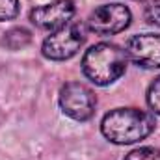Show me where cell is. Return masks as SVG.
Instances as JSON below:
<instances>
[{
    "mask_svg": "<svg viewBox=\"0 0 160 160\" xmlns=\"http://www.w3.org/2000/svg\"><path fill=\"white\" fill-rule=\"evenodd\" d=\"M155 116L140 108H116L101 121L102 136L116 145L142 142L155 130Z\"/></svg>",
    "mask_w": 160,
    "mask_h": 160,
    "instance_id": "1",
    "label": "cell"
},
{
    "mask_svg": "<svg viewBox=\"0 0 160 160\" xmlns=\"http://www.w3.org/2000/svg\"><path fill=\"white\" fill-rule=\"evenodd\" d=\"M128 56L114 43H97L89 47L82 58V71L86 78L97 86H110L127 71Z\"/></svg>",
    "mask_w": 160,
    "mask_h": 160,
    "instance_id": "2",
    "label": "cell"
},
{
    "mask_svg": "<svg viewBox=\"0 0 160 160\" xmlns=\"http://www.w3.org/2000/svg\"><path fill=\"white\" fill-rule=\"evenodd\" d=\"M84 24L80 22H67L65 26L54 30L41 45V52L47 60L52 62H63L73 58L84 45Z\"/></svg>",
    "mask_w": 160,
    "mask_h": 160,
    "instance_id": "3",
    "label": "cell"
},
{
    "mask_svg": "<svg viewBox=\"0 0 160 160\" xmlns=\"http://www.w3.org/2000/svg\"><path fill=\"white\" fill-rule=\"evenodd\" d=\"M58 101H60L62 112L75 121L91 119L97 106L95 93L80 82H67L65 86H62Z\"/></svg>",
    "mask_w": 160,
    "mask_h": 160,
    "instance_id": "4",
    "label": "cell"
},
{
    "mask_svg": "<svg viewBox=\"0 0 160 160\" xmlns=\"http://www.w3.org/2000/svg\"><path fill=\"white\" fill-rule=\"evenodd\" d=\"M130 19L132 13L125 4H104L89 13L88 28L99 36H114L128 28Z\"/></svg>",
    "mask_w": 160,
    "mask_h": 160,
    "instance_id": "5",
    "label": "cell"
},
{
    "mask_svg": "<svg viewBox=\"0 0 160 160\" xmlns=\"http://www.w3.org/2000/svg\"><path fill=\"white\" fill-rule=\"evenodd\" d=\"M75 2L73 0H52L48 4L38 6L30 11V21L43 30H58L62 26H65L67 22H71V19L75 17Z\"/></svg>",
    "mask_w": 160,
    "mask_h": 160,
    "instance_id": "6",
    "label": "cell"
},
{
    "mask_svg": "<svg viewBox=\"0 0 160 160\" xmlns=\"http://www.w3.org/2000/svg\"><path fill=\"white\" fill-rule=\"evenodd\" d=\"M127 56L143 69L160 67V34H140L127 41Z\"/></svg>",
    "mask_w": 160,
    "mask_h": 160,
    "instance_id": "7",
    "label": "cell"
},
{
    "mask_svg": "<svg viewBox=\"0 0 160 160\" xmlns=\"http://www.w3.org/2000/svg\"><path fill=\"white\" fill-rule=\"evenodd\" d=\"M32 41V32L22 28V26H17V28H11L4 34L2 38V45L9 50H21L24 48L28 43Z\"/></svg>",
    "mask_w": 160,
    "mask_h": 160,
    "instance_id": "8",
    "label": "cell"
},
{
    "mask_svg": "<svg viewBox=\"0 0 160 160\" xmlns=\"http://www.w3.org/2000/svg\"><path fill=\"white\" fill-rule=\"evenodd\" d=\"M147 104H149L153 114L160 116V77L153 80L149 89H147Z\"/></svg>",
    "mask_w": 160,
    "mask_h": 160,
    "instance_id": "9",
    "label": "cell"
},
{
    "mask_svg": "<svg viewBox=\"0 0 160 160\" xmlns=\"http://www.w3.org/2000/svg\"><path fill=\"white\" fill-rule=\"evenodd\" d=\"M123 160H160V149L157 147H140L130 151Z\"/></svg>",
    "mask_w": 160,
    "mask_h": 160,
    "instance_id": "10",
    "label": "cell"
},
{
    "mask_svg": "<svg viewBox=\"0 0 160 160\" xmlns=\"http://www.w3.org/2000/svg\"><path fill=\"white\" fill-rule=\"evenodd\" d=\"M19 11V0H0V21H13Z\"/></svg>",
    "mask_w": 160,
    "mask_h": 160,
    "instance_id": "11",
    "label": "cell"
},
{
    "mask_svg": "<svg viewBox=\"0 0 160 160\" xmlns=\"http://www.w3.org/2000/svg\"><path fill=\"white\" fill-rule=\"evenodd\" d=\"M145 21L149 24L160 26V0H153L145 8Z\"/></svg>",
    "mask_w": 160,
    "mask_h": 160,
    "instance_id": "12",
    "label": "cell"
}]
</instances>
